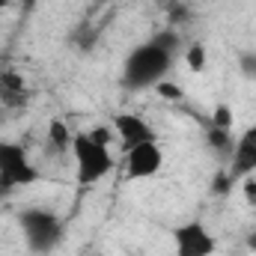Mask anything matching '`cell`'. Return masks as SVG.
<instances>
[{
	"label": "cell",
	"mask_w": 256,
	"mask_h": 256,
	"mask_svg": "<svg viewBox=\"0 0 256 256\" xmlns=\"http://www.w3.org/2000/svg\"><path fill=\"white\" fill-rule=\"evenodd\" d=\"M155 92H158L161 98H167V102H173V104L185 98V92H182V86H179V84H173V80H158V84H155Z\"/></svg>",
	"instance_id": "obj_16"
},
{
	"label": "cell",
	"mask_w": 256,
	"mask_h": 256,
	"mask_svg": "<svg viewBox=\"0 0 256 256\" xmlns=\"http://www.w3.org/2000/svg\"><path fill=\"white\" fill-rule=\"evenodd\" d=\"M208 126L212 128H224V131H232L236 128V110L226 104V102H220V104H214V110H212V120H208Z\"/></svg>",
	"instance_id": "obj_12"
},
{
	"label": "cell",
	"mask_w": 256,
	"mask_h": 256,
	"mask_svg": "<svg viewBox=\"0 0 256 256\" xmlns=\"http://www.w3.org/2000/svg\"><path fill=\"white\" fill-rule=\"evenodd\" d=\"M21 3H24V9H27V12H33V6H36V3H42V0H21Z\"/></svg>",
	"instance_id": "obj_21"
},
{
	"label": "cell",
	"mask_w": 256,
	"mask_h": 256,
	"mask_svg": "<svg viewBox=\"0 0 256 256\" xmlns=\"http://www.w3.org/2000/svg\"><path fill=\"white\" fill-rule=\"evenodd\" d=\"M248 250H254V254H256V230L248 236Z\"/></svg>",
	"instance_id": "obj_20"
},
{
	"label": "cell",
	"mask_w": 256,
	"mask_h": 256,
	"mask_svg": "<svg viewBox=\"0 0 256 256\" xmlns=\"http://www.w3.org/2000/svg\"><path fill=\"white\" fill-rule=\"evenodd\" d=\"M173 60L176 57L170 51H164L161 45H155L152 39L137 45V48H131L126 63H122V86L134 90V92L155 90V84L164 80L167 72L173 68Z\"/></svg>",
	"instance_id": "obj_1"
},
{
	"label": "cell",
	"mask_w": 256,
	"mask_h": 256,
	"mask_svg": "<svg viewBox=\"0 0 256 256\" xmlns=\"http://www.w3.org/2000/svg\"><path fill=\"white\" fill-rule=\"evenodd\" d=\"M232 185H236V179L230 176V170H218L212 176V194L214 196H226V194L232 191Z\"/></svg>",
	"instance_id": "obj_15"
},
{
	"label": "cell",
	"mask_w": 256,
	"mask_h": 256,
	"mask_svg": "<svg viewBox=\"0 0 256 256\" xmlns=\"http://www.w3.org/2000/svg\"><path fill=\"white\" fill-rule=\"evenodd\" d=\"M206 143H208V149L214 152V155H232V146H236V137H232V131H224V128H206Z\"/></svg>",
	"instance_id": "obj_10"
},
{
	"label": "cell",
	"mask_w": 256,
	"mask_h": 256,
	"mask_svg": "<svg viewBox=\"0 0 256 256\" xmlns=\"http://www.w3.org/2000/svg\"><path fill=\"white\" fill-rule=\"evenodd\" d=\"M9 9V0H0V12H6Z\"/></svg>",
	"instance_id": "obj_22"
},
{
	"label": "cell",
	"mask_w": 256,
	"mask_h": 256,
	"mask_svg": "<svg viewBox=\"0 0 256 256\" xmlns=\"http://www.w3.org/2000/svg\"><path fill=\"white\" fill-rule=\"evenodd\" d=\"M164 167V149L158 146V140H146L126 149V176L128 179H152L158 176Z\"/></svg>",
	"instance_id": "obj_6"
},
{
	"label": "cell",
	"mask_w": 256,
	"mask_h": 256,
	"mask_svg": "<svg viewBox=\"0 0 256 256\" xmlns=\"http://www.w3.org/2000/svg\"><path fill=\"white\" fill-rule=\"evenodd\" d=\"M0 102L6 104H24L27 102V84H24V74L18 72H0Z\"/></svg>",
	"instance_id": "obj_9"
},
{
	"label": "cell",
	"mask_w": 256,
	"mask_h": 256,
	"mask_svg": "<svg viewBox=\"0 0 256 256\" xmlns=\"http://www.w3.org/2000/svg\"><path fill=\"white\" fill-rule=\"evenodd\" d=\"M218 238L202 220H185L173 230V254L176 256H214Z\"/></svg>",
	"instance_id": "obj_5"
},
{
	"label": "cell",
	"mask_w": 256,
	"mask_h": 256,
	"mask_svg": "<svg viewBox=\"0 0 256 256\" xmlns=\"http://www.w3.org/2000/svg\"><path fill=\"white\" fill-rule=\"evenodd\" d=\"M33 182H39V167L30 161L27 149L15 140H0V200Z\"/></svg>",
	"instance_id": "obj_4"
},
{
	"label": "cell",
	"mask_w": 256,
	"mask_h": 256,
	"mask_svg": "<svg viewBox=\"0 0 256 256\" xmlns=\"http://www.w3.org/2000/svg\"><path fill=\"white\" fill-rule=\"evenodd\" d=\"M110 126H114V131H116V137H120L122 149H131V146L146 143V140H155L152 126H149L140 114H116Z\"/></svg>",
	"instance_id": "obj_8"
},
{
	"label": "cell",
	"mask_w": 256,
	"mask_h": 256,
	"mask_svg": "<svg viewBox=\"0 0 256 256\" xmlns=\"http://www.w3.org/2000/svg\"><path fill=\"white\" fill-rule=\"evenodd\" d=\"M242 194H244L248 206H254V208H256V176H248V179H242Z\"/></svg>",
	"instance_id": "obj_19"
},
{
	"label": "cell",
	"mask_w": 256,
	"mask_h": 256,
	"mask_svg": "<svg viewBox=\"0 0 256 256\" xmlns=\"http://www.w3.org/2000/svg\"><path fill=\"white\" fill-rule=\"evenodd\" d=\"M238 68H242V74H244L248 80H256V51L242 54V57H238Z\"/></svg>",
	"instance_id": "obj_18"
},
{
	"label": "cell",
	"mask_w": 256,
	"mask_h": 256,
	"mask_svg": "<svg viewBox=\"0 0 256 256\" xmlns=\"http://www.w3.org/2000/svg\"><path fill=\"white\" fill-rule=\"evenodd\" d=\"M72 140H74V134L68 131V126L63 120H51L48 122V143L57 152H72Z\"/></svg>",
	"instance_id": "obj_11"
},
{
	"label": "cell",
	"mask_w": 256,
	"mask_h": 256,
	"mask_svg": "<svg viewBox=\"0 0 256 256\" xmlns=\"http://www.w3.org/2000/svg\"><path fill=\"white\" fill-rule=\"evenodd\" d=\"M98 3H108V0H98Z\"/></svg>",
	"instance_id": "obj_23"
},
{
	"label": "cell",
	"mask_w": 256,
	"mask_h": 256,
	"mask_svg": "<svg viewBox=\"0 0 256 256\" xmlns=\"http://www.w3.org/2000/svg\"><path fill=\"white\" fill-rule=\"evenodd\" d=\"M230 176L236 182L256 176V126H248L236 137V146L230 155Z\"/></svg>",
	"instance_id": "obj_7"
},
{
	"label": "cell",
	"mask_w": 256,
	"mask_h": 256,
	"mask_svg": "<svg viewBox=\"0 0 256 256\" xmlns=\"http://www.w3.org/2000/svg\"><path fill=\"white\" fill-rule=\"evenodd\" d=\"M72 158H74V173H78V185H96L104 176H110L114 170V155L108 146H98L86 131L74 134L72 140Z\"/></svg>",
	"instance_id": "obj_3"
},
{
	"label": "cell",
	"mask_w": 256,
	"mask_h": 256,
	"mask_svg": "<svg viewBox=\"0 0 256 256\" xmlns=\"http://www.w3.org/2000/svg\"><path fill=\"white\" fill-rule=\"evenodd\" d=\"M98 146H108L110 149V143H114V137H116V131H114V126H92L90 131H86Z\"/></svg>",
	"instance_id": "obj_17"
},
{
	"label": "cell",
	"mask_w": 256,
	"mask_h": 256,
	"mask_svg": "<svg viewBox=\"0 0 256 256\" xmlns=\"http://www.w3.org/2000/svg\"><path fill=\"white\" fill-rule=\"evenodd\" d=\"M18 226H21V236H24V242L33 254H51L63 238L60 214H54L51 208H42V206L24 208L18 214Z\"/></svg>",
	"instance_id": "obj_2"
},
{
	"label": "cell",
	"mask_w": 256,
	"mask_h": 256,
	"mask_svg": "<svg viewBox=\"0 0 256 256\" xmlns=\"http://www.w3.org/2000/svg\"><path fill=\"white\" fill-rule=\"evenodd\" d=\"M152 42H155V45H161L164 51H170L173 57L182 51V33H179V30H173V27H167V30L155 33V36H152Z\"/></svg>",
	"instance_id": "obj_14"
},
{
	"label": "cell",
	"mask_w": 256,
	"mask_h": 256,
	"mask_svg": "<svg viewBox=\"0 0 256 256\" xmlns=\"http://www.w3.org/2000/svg\"><path fill=\"white\" fill-rule=\"evenodd\" d=\"M206 63H208V51H206L202 42H194V45L185 48V66L191 68L194 74H200V72L206 68Z\"/></svg>",
	"instance_id": "obj_13"
}]
</instances>
